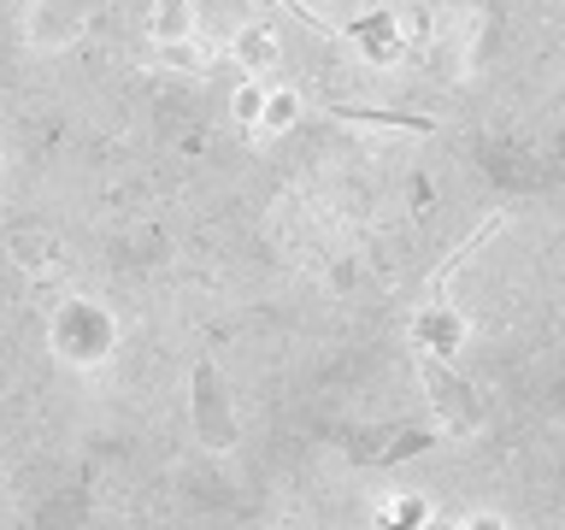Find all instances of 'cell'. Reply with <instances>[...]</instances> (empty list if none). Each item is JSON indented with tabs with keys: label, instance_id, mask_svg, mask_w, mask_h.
Segmentation results:
<instances>
[{
	"label": "cell",
	"instance_id": "6da1fadb",
	"mask_svg": "<svg viewBox=\"0 0 565 530\" xmlns=\"http://www.w3.org/2000/svg\"><path fill=\"white\" fill-rule=\"evenodd\" d=\"M47 348H53V360L71 365V371H95L113 360V348H118V318L106 300L95 295H71L53 307L47 318Z\"/></svg>",
	"mask_w": 565,
	"mask_h": 530
},
{
	"label": "cell",
	"instance_id": "7a4b0ae2",
	"mask_svg": "<svg viewBox=\"0 0 565 530\" xmlns=\"http://www.w3.org/2000/svg\"><path fill=\"white\" fill-rule=\"evenodd\" d=\"M466 342H471L466 312L441 307V300H430V307H418V318H413V348H418L430 365H454L459 353H466Z\"/></svg>",
	"mask_w": 565,
	"mask_h": 530
},
{
	"label": "cell",
	"instance_id": "3957f363",
	"mask_svg": "<svg viewBox=\"0 0 565 530\" xmlns=\"http://www.w3.org/2000/svg\"><path fill=\"white\" fill-rule=\"evenodd\" d=\"M353 47H360L365 65H401L406 47H413V30H406V18H395V12H365L360 24H353Z\"/></svg>",
	"mask_w": 565,
	"mask_h": 530
},
{
	"label": "cell",
	"instance_id": "277c9868",
	"mask_svg": "<svg viewBox=\"0 0 565 530\" xmlns=\"http://www.w3.org/2000/svg\"><path fill=\"white\" fill-rule=\"evenodd\" d=\"M300 124H307V95H300L295 83H282V77H265L247 130L254 136H289V130H300Z\"/></svg>",
	"mask_w": 565,
	"mask_h": 530
},
{
	"label": "cell",
	"instance_id": "5b68a950",
	"mask_svg": "<svg viewBox=\"0 0 565 530\" xmlns=\"http://www.w3.org/2000/svg\"><path fill=\"white\" fill-rule=\"evenodd\" d=\"M230 60L236 77H282V35L271 24H242L230 35Z\"/></svg>",
	"mask_w": 565,
	"mask_h": 530
},
{
	"label": "cell",
	"instance_id": "8992f818",
	"mask_svg": "<svg viewBox=\"0 0 565 530\" xmlns=\"http://www.w3.org/2000/svg\"><path fill=\"white\" fill-rule=\"evenodd\" d=\"M141 30H148V42H189V35H201V7L194 0H148L141 7Z\"/></svg>",
	"mask_w": 565,
	"mask_h": 530
},
{
	"label": "cell",
	"instance_id": "52a82bcc",
	"mask_svg": "<svg viewBox=\"0 0 565 530\" xmlns=\"http://www.w3.org/2000/svg\"><path fill=\"white\" fill-rule=\"evenodd\" d=\"M83 35V18L65 7V0H42V7L30 12V42L35 47H71Z\"/></svg>",
	"mask_w": 565,
	"mask_h": 530
},
{
	"label": "cell",
	"instance_id": "ba28073f",
	"mask_svg": "<svg viewBox=\"0 0 565 530\" xmlns=\"http://www.w3.org/2000/svg\"><path fill=\"white\" fill-rule=\"evenodd\" d=\"M430 519H436V501H430V495H388V501H377V524L424 530Z\"/></svg>",
	"mask_w": 565,
	"mask_h": 530
},
{
	"label": "cell",
	"instance_id": "9c48e42d",
	"mask_svg": "<svg viewBox=\"0 0 565 530\" xmlns=\"http://www.w3.org/2000/svg\"><path fill=\"white\" fill-rule=\"evenodd\" d=\"M153 53H159V65H166V71H189V77L206 65V47H201V35H189V42H159Z\"/></svg>",
	"mask_w": 565,
	"mask_h": 530
},
{
	"label": "cell",
	"instance_id": "30bf717a",
	"mask_svg": "<svg viewBox=\"0 0 565 530\" xmlns=\"http://www.w3.org/2000/svg\"><path fill=\"white\" fill-rule=\"evenodd\" d=\"M0 166H7V159H0Z\"/></svg>",
	"mask_w": 565,
	"mask_h": 530
}]
</instances>
